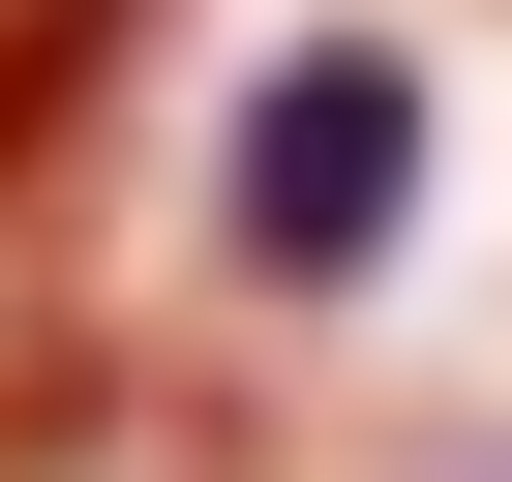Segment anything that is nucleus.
Masks as SVG:
<instances>
[{
    "label": "nucleus",
    "mask_w": 512,
    "mask_h": 482,
    "mask_svg": "<svg viewBox=\"0 0 512 482\" xmlns=\"http://www.w3.org/2000/svg\"><path fill=\"white\" fill-rule=\"evenodd\" d=\"M422 31H302L272 91H241V151H211V241H241V272H272V302H362L392 272V241H422Z\"/></svg>",
    "instance_id": "f257e3e1"
}]
</instances>
